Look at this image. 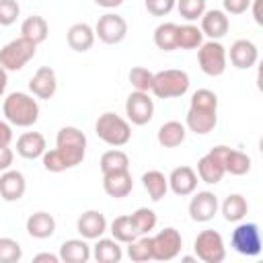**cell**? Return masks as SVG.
Listing matches in <instances>:
<instances>
[{
    "instance_id": "7402d4cb",
    "label": "cell",
    "mask_w": 263,
    "mask_h": 263,
    "mask_svg": "<svg viewBox=\"0 0 263 263\" xmlns=\"http://www.w3.org/2000/svg\"><path fill=\"white\" fill-rule=\"evenodd\" d=\"M103 189L109 197L113 199H121L127 197L134 189V179L129 171H121V173H109L103 175Z\"/></svg>"
},
{
    "instance_id": "74e56055",
    "label": "cell",
    "mask_w": 263,
    "mask_h": 263,
    "mask_svg": "<svg viewBox=\"0 0 263 263\" xmlns=\"http://www.w3.org/2000/svg\"><path fill=\"white\" fill-rule=\"evenodd\" d=\"M175 8L187 23H193V21H199L201 14L205 12V0H177Z\"/></svg>"
},
{
    "instance_id": "c3c4849f",
    "label": "cell",
    "mask_w": 263,
    "mask_h": 263,
    "mask_svg": "<svg viewBox=\"0 0 263 263\" xmlns=\"http://www.w3.org/2000/svg\"><path fill=\"white\" fill-rule=\"evenodd\" d=\"M97 6H103V8H117L123 4V0H95Z\"/></svg>"
},
{
    "instance_id": "7bdbcfd3",
    "label": "cell",
    "mask_w": 263,
    "mask_h": 263,
    "mask_svg": "<svg viewBox=\"0 0 263 263\" xmlns=\"http://www.w3.org/2000/svg\"><path fill=\"white\" fill-rule=\"evenodd\" d=\"M222 6L226 14H242L249 10L251 0H222Z\"/></svg>"
},
{
    "instance_id": "ba28073f",
    "label": "cell",
    "mask_w": 263,
    "mask_h": 263,
    "mask_svg": "<svg viewBox=\"0 0 263 263\" xmlns=\"http://www.w3.org/2000/svg\"><path fill=\"white\" fill-rule=\"evenodd\" d=\"M195 257L203 263H222L226 259V245L218 230H201L193 240Z\"/></svg>"
},
{
    "instance_id": "30bf717a",
    "label": "cell",
    "mask_w": 263,
    "mask_h": 263,
    "mask_svg": "<svg viewBox=\"0 0 263 263\" xmlns=\"http://www.w3.org/2000/svg\"><path fill=\"white\" fill-rule=\"evenodd\" d=\"M228 148H230V146H224V144L214 146L210 152H205V154L197 160V171H195V173H197L199 181H203V183H208V185H216V183H220V181L224 179V175H226L224 156H226Z\"/></svg>"
},
{
    "instance_id": "60d3db41",
    "label": "cell",
    "mask_w": 263,
    "mask_h": 263,
    "mask_svg": "<svg viewBox=\"0 0 263 263\" xmlns=\"http://www.w3.org/2000/svg\"><path fill=\"white\" fill-rule=\"evenodd\" d=\"M21 16V6L16 0H0V27H10Z\"/></svg>"
},
{
    "instance_id": "f907efd6",
    "label": "cell",
    "mask_w": 263,
    "mask_h": 263,
    "mask_svg": "<svg viewBox=\"0 0 263 263\" xmlns=\"http://www.w3.org/2000/svg\"><path fill=\"white\" fill-rule=\"evenodd\" d=\"M193 261H197V257H191V255H185L183 257V263H193Z\"/></svg>"
},
{
    "instance_id": "d6a6232c",
    "label": "cell",
    "mask_w": 263,
    "mask_h": 263,
    "mask_svg": "<svg viewBox=\"0 0 263 263\" xmlns=\"http://www.w3.org/2000/svg\"><path fill=\"white\" fill-rule=\"evenodd\" d=\"M101 173L103 175H109V173H121V171H129V156L119 150V148H113V150H107L103 156H101Z\"/></svg>"
},
{
    "instance_id": "ab89813d",
    "label": "cell",
    "mask_w": 263,
    "mask_h": 263,
    "mask_svg": "<svg viewBox=\"0 0 263 263\" xmlns=\"http://www.w3.org/2000/svg\"><path fill=\"white\" fill-rule=\"evenodd\" d=\"M23 259V247L10 236H0V263H18Z\"/></svg>"
},
{
    "instance_id": "7a4b0ae2",
    "label": "cell",
    "mask_w": 263,
    "mask_h": 263,
    "mask_svg": "<svg viewBox=\"0 0 263 263\" xmlns=\"http://www.w3.org/2000/svg\"><path fill=\"white\" fill-rule=\"evenodd\" d=\"M218 123V95L210 88H197L191 95L185 115V127L197 136L210 134Z\"/></svg>"
},
{
    "instance_id": "4316f807",
    "label": "cell",
    "mask_w": 263,
    "mask_h": 263,
    "mask_svg": "<svg viewBox=\"0 0 263 263\" xmlns=\"http://www.w3.org/2000/svg\"><path fill=\"white\" fill-rule=\"evenodd\" d=\"M92 259L99 263H119L123 259L121 242H117L113 236L111 238H97L92 247Z\"/></svg>"
},
{
    "instance_id": "b9f144b4",
    "label": "cell",
    "mask_w": 263,
    "mask_h": 263,
    "mask_svg": "<svg viewBox=\"0 0 263 263\" xmlns=\"http://www.w3.org/2000/svg\"><path fill=\"white\" fill-rule=\"evenodd\" d=\"M177 0H144L146 10L152 16H166L168 12H173Z\"/></svg>"
},
{
    "instance_id": "4dcf8cb0",
    "label": "cell",
    "mask_w": 263,
    "mask_h": 263,
    "mask_svg": "<svg viewBox=\"0 0 263 263\" xmlns=\"http://www.w3.org/2000/svg\"><path fill=\"white\" fill-rule=\"evenodd\" d=\"M109 232H111V236H113L117 242H121V245H127V242L136 240V238L140 236L138 230H136V226H134V222H132V216H129V214L117 216V218L111 222Z\"/></svg>"
},
{
    "instance_id": "d590c367",
    "label": "cell",
    "mask_w": 263,
    "mask_h": 263,
    "mask_svg": "<svg viewBox=\"0 0 263 263\" xmlns=\"http://www.w3.org/2000/svg\"><path fill=\"white\" fill-rule=\"evenodd\" d=\"M127 257L134 263L152 261V236L150 234H142L136 240L127 242Z\"/></svg>"
},
{
    "instance_id": "5b68a950",
    "label": "cell",
    "mask_w": 263,
    "mask_h": 263,
    "mask_svg": "<svg viewBox=\"0 0 263 263\" xmlns=\"http://www.w3.org/2000/svg\"><path fill=\"white\" fill-rule=\"evenodd\" d=\"M189 84H191L189 74L185 70L168 68V70L154 72L150 92L156 99H177V97H183L189 90Z\"/></svg>"
},
{
    "instance_id": "603a6c76",
    "label": "cell",
    "mask_w": 263,
    "mask_h": 263,
    "mask_svg": "<svg viewBox=\"0 0 263 263\" xmlns=\"http://www.w3.org/2000/svg\"><path fill=\"white\" fill-rule=\"evenodd\" d=\"M58 255L64 263H86L92 257V247L86 242V238H70L62 242Z\"/></svg>"
},
{
    "instance_id": "f35d334b",
    "label": "cell",
    "mask_w": 263,
    "mask_h": 263,
    "mask_svg": "<svg viewBox=\"0 0 263 263\" xmlns=\"http://www.w3.org/2000/svg\"><path fill=\"white\" fill-rule=\"evenodd\" d=\"M129 84L134 86V90H142V92H150L152 80H154V72H150L144 66H134L127 74Z\"/></svg>"
},
{
    "instance_id": "44dd1931",
    "label": "cell",
    "mask_w": 263,
    "mask_h": 263,
    "mask_svg": "<svg viewBox=\"0 0 263 263\" xmlns=\"http://www.w3.org/2000/svg\"><path fill=\"white\" fill-rule=\"evenodd\" d=\"M45 150H47V144H45L43 134L39 132H25L16 138V154L27 160L41 158Z\"/></svg>"
},
{
    "instance_id": "2e32d148",
    "label": "cell",
    "mask_w": 263,
    "mask_h": 263,
    "mask_svg": "<svg viewBox=\"0 0 263 263\" xmlns=\"http://www.w3.org/2000/svg\"><path fill=\"white\" fill-rule=\"evenodd\" d=\"M226 58L230 64L238 70H249L257 64L259 60V49L251 39H236L230 45V51H226Z\"/></svg>"
},
{
    "instance_id": "f1b7e54d",
    "label": "cell",
    "mask_w": 263,
    "mask_h": 263,
    "mask_svg": "<svg viewBox=\"0 0 263 263\" xmlns=\"http://www.w3.org/2000/svg\"><path fill=\"white\" fill-rule=\"evenodd\" d=\"M185 136H187V127L181 121H166L158 127L156 140L162 148H177L185 142Z\"/></svg>"
},
{
    "instance_id": "8d00e7d4",
    "label": "cell",
    "mask_w": 263,
    "mask_h": 263,
    "mask_svg": "<svg viewBox=\"0 0 263 263\" xmlns=\"http://www.w3.org/2000/svg\"><path fill=\"white\" fill-rule=\"evenodd\" d=\"M129 216H132V222H134V226H136V230H138L140 236L142 234H150L156 228L158 218H156V212L150 210V208H138Z\"/></svg>"
},
{
    "instance_id": "ac0fdd59",
    "label": "cell",
    "mask_w": 263,
    "mask_h": 263,
    "mask_svg": "<svg viewBox=\"0 0 263 263\" xmlns=\"http://www.w3.org/2000/svg\"><path fill=\"white\" fill-rule=\"evenodd\" d=\"M166 179H168V189H171L175 195H179V197L191 195V193L197 189V183H199V177H197L195 168H191V166H187V164L173 168Z\"/></svg>"
},
{
    "instance_id": "7dc6e473",
    "label": "cell",
    "mask_w": 263,
    "mask_h": 263,
    "mask_svg": "<svg viewBox=\"0 0 263 263\" xmlns=\"http://www.w3.org/2000/svg\"><path fill=\"white\" fill-rule=\"evenodd\" d=\"M35 263H41V261H47V263H60V255H51V253H39L33 257Z\"/></svg>"
},
{
    "instance_id": "52a82bcc",
    "label": "cell",
    "mask_w": 263,
    "mask_h": 263,
    "mask_svg": "<svg viewBox=\"0 0 263 263\" xmlns=\"http://www.w3.org/2000/svg\"><path fill=\"white\" fill-rule=\"evenodd\" d=\"M35 51H37V45L33 41H29L25 37H16L0 49V66L6 72L23 70L35 58Z\"/></svg>"
},
{
    "instance_id": "1f68e13d",
    "label": "cell",
    "mask_w": 263,
    "mask_h": 263,
    "mask_svg": "<svg viewBox=\"0 0 263 263\" xmlns=\"http://www.w3.org/2000/svg\"><path fill=\"white\" fill-rule=\"evenodd\" d=\"M203 43V33L197 25L185 23L177 27V49H197Z\"/></svg>"
},
{
    "instance_id": "e0dca14e",
    "label": "cell",
    "mask_w": 263,
    "mask_h": 263,
    "mask_svg": "<svg viewBox=\"0 0 263 263\" xmlns=\"http://www.w3.org/2000/svg\"><path fill=\"white\" fill-rule=\"evenodd\" d=\"M29 90L35 99H51L58 90V76H55V70L49 68V66H41L29 80Z\"/></svg>"
},
{
    "instance_id": "9c48e42d",
    "label": "cell",
    "mask_w": 263,
    "mask_h": 263,
    "mask_svg": "<svg viewBox=\"0 0 263 263\" xmlns=\"http://www.w3.org/2000/svg\"><path fill=\"white\" fill-rule=\"evenodd\" d=\"M197 64L201 68L203 74L208 76H222L226 72V47L216 41V39H208L197 47Z\"/></svg>"
},
{
    "instance_id": "8fae6325",
    "label": "cell",
    "mask_w": 263,
    "mask_h": 263,
    "mask_svg": "<svg viewBox=\"0 0 263 263\" xmlns=\"http://www.w3.org/2000/svg\"><path fill=\"white\" fill-rule=\"evenodd\" d=\"M181 247H183V238H181L179 230L173 226H166L152 236V259L154 261H173L175 257H179Z\"/></svg>"
},
{
    "instance_id": "f6af8a7d",
    "label": "cell",
    "mask_w": 263,
    "mask_h": 263,
    "mask_svg": "<svg viewBox=\"0 0 263 263\" xmlns=\"http://www.w3.org/2000/svg\"><path fill=\"white\" fill-rule=\"evenodd\" d=\"M12 142V125L8 121H0V148L10 146Z\"/></svg>"
},
{
    "instance_id": "5bb4252c",
    "label": "cell",
    "mask_w": 263,
    "mask_h": 263,
    "mask_svg": "<svg viewBox=\"0 0 263 263\" xmlns=\"http://www.w3.org/2000/svg\"><path fill=\"white\" fill-rule=\"evenodd\" d=\"M191 201H189V218L193 222H210L216 214H218V208H220V201L218 197L212 193V191H193L191 193Z\"/></svg>"
},
{
    "instance_id": "6da1fadb",
    "label": "cell",
    "mask_w": 263,
    "mask_h": 263,
    "mask_svg": "<svg viewBox=\"0 0 263 263\" xmlns=\"http://www.w3.org/2000/svg\"><path fill=\"white\" fill-rule=\"evenodd\" d=\"M86 156V136L74 125H66L55 136V148L45 150L41 156L43 168L49 173H64L78 166Z\"/></svg>"
},
{
    "instance_id": "8992f818",
    "label": "cell",
    "mask_w": 263,
    "mask_h": 263,
    "mask_svg": "<svg viewBox=\"0 0 263 263\" xmlns=\"http://www.w3.org/2000/svg\"><path fill=\"white\" fill-rule=\"evenodd\" d=\"M230 247L242 257H259L263 251L259 226L255 222H236V228L230 234Z\"/></svg>"
},
{
    "instance_id": "e575fe53",
    "label": "cell",
    "mask_w": 263,
    "mask_h": 263,
    "mask_svg": "<svg viewBox=\"0 0 263 263\" xmlns=\"http://www.w3.org/2000/svg\"><path fill=\"white\" fill-rule=\"evenodd\" d=\"M177 23H160L154 29V45L162 51L177 49Z\"/></svg>"
},
{
    "instance_id": "f546056e",
    "label": "cell",
    "mask_w": 263,
    "mask_h": 263,
    "mask_svg": "<svg viewBox=\"0 0 263 263\" xmlns=\"http://www.w3.org/2000/svg\"><path fill=\"white\" fill-rule=\"evenodd\" d=\"M142 185H144V189H146V193H148V197L152 201H160L166 195V191H168V179H166V175L160 173V171H156V168L146 171L142 175Z\"/></svg>"
},
{
    "instance_id": "83f0119b",
    "label": "cell",
    "mask_w": 263,
    "mask_h": 263,
    "mask_svg": "<svg viewBox=\"0 0 263 263\" xmlns=\"http://www.w3.org/2000/svg\"><path fill=\"white\" fill-rule=\"evenodd\" d=\"M49 35V25L41 14H31L21 23V37L33 41L35 45L43 43Z\"/></svg>"
},
{
    "instance_id": "277c9868",
    "label": "cell",
    "mask_w": 263,
    "mask_h": 263,
    "mask_svg": "<svg viewBox=\"0 0 263 263\" xmlns=\"http://www.w3.org/2000/svg\"><path fill=\"white\" fill-rule=\"evenodd\" d=\"M95 134L107 146L121 148V146H125L132 140V125L121 115L111 113V111H105L103 115H99V119L95 123Z\"/></svg>"
},
{
    "instance_id": "ffe728a7",
    "label": "cell",
    "mask_w": 263,
    "mask_h": 263,
    "mask_svg": "<svg viewBox=\"0 0 263 263\" xmlns=\"http://www.w3.org/2000/svg\"><path fill=\"white\" fill-rule=\"evenodd\" d=\"M27 191V181L21 171L8 168L0 173V197L4 201H18Z\"/></svg>"
},
{
    "instance_id": "3957f363",
    "label": "cell",
    "mask_w": 263,
    "mask_h": 263,
    "mask_svg": "<svg viewBox=\"0 0 263 263\" xmlns=\"http://www.w3.org/2000/svg\"><path fill=\"white\" fill-rule=\"evenodd\" d=\"M2 113H4V119L10 125L31 127L39 119V103L33 95L23 92V90H14L4 99Z\"/></svg>"
},
{
    "instance_id": "d4e9b609",
    "label": "cell",
    "mask_w": 263,
    "mask_h": 263,
    "mask_svg": "<svg viewBox=\"0 0 263 263\" xmlns=\"http://www.w3.org/2000/svg\"><path fill=\"white\" fill-rule=\"evenodd\" d=\"M25 228H27L29 236H33L37 240H43V238L53 236V232H55V218L49 212H35V214H31L27 218Z\"/></svg>"
},
{
    "instance_id": "cb8c5ba5",
    "label": "cell",
    "mask_w": 263,
    "mask_h": 263,
    "mask_svg": "<svg viewBox=\"0 0 263 263\" xmlns=\"http://www.w3.org/2000/svg\"><path fill=\"white\" fill-rule=\"evenodd\" d=\"M95 39H97L95 29L88 23H74L66 33V41H68L70 49H74L78 53L88 51L95 45Z\"/></svg>"
},
{
    "instance_id": "681fc988",
    "label": "cell",
    "mask_w": 263,
    "mask_h": 263,
    "mask_svg": "<svg viewBox=\"0 0 263 263\" xmlns=\"http://www.w3.org/2000/svg\"><path fill=\"white\" fill-rule=\"evenodd\" d=\"M6 84H8V72L0 66V97L4 95V90H6Z\"/></svg>"
},
{
    "instance_id": "bcb514c9",
    "label": "cell",
    "mask_w": 263,
    "mask_h": 263,
    "mask_svg": "<svg viewBox=\"0 0 263 263\" xmlns=\"http://www.w3.org/2000/svg\"><path fill=\"white\" fill-rule=\"evenodd\" d=\"M261 6H263V0H251V6L253 8V18L257 25H263V14H261Z\"/></svg>"
},
{
    "instance_id": "836d02e7",
    "label": "cell",
    "mask_w": 263,
    "mask_h": 263,
    "mask_svg": "<svg viewBox=\"0 0 263 263\" xmlns=\"http://www.w3.org/2000/svg\"><path fill=\"white\" fill-rule=\"evenodd\" d=\"M224 168L228 175H234V177H242L251 171V156L240 152V150H234V148H228L226 156H224Z\"/></svg>"
},
{
    "instance_id": "9a60e30c",
    "label": "cell",
    "mask_w": 263,
    "mask_h": 263,
    "mask_svg": "<svg viewBox=\"0 0 263 263\" xmlns=\"http://www.w3.org/2000/svg\"><path fill=\"white\" fill-rule=\"evenodd\" d=\"M109 224H107V218L105 214H101L99 210H86L78 216L76 220V230L82 238L86 240H97L101 238L105 232H107Z\"/></svg>"
},
{
    "instance_id": "4fadbf2b",
    "label": "cell",
    "mask_w": 263,
    "mask_h": 263,
    "mask_svg": "<svg viewBox=\"0 0 263 263\" xmlns=\"http://www.w3.org/2000/svg\"><path fill=\"white\" fill-rule=\"evenodd\" d=\"M125 115L127 121L134 125H146L150 123V119L154 117V101L148 92L142 90H134L129 92L127 101H125Z\"/></svg>"
},
{
    "instance_id": "484cf974",
    "label": "cell",
    "mask_w": 263,
    "mask_h": 263,
    "mask_svg": "<svg viewBox=\"0 0 263 263\" xmlns=\"http://www.w3.org/2000/svg\"><path fill=\"white\" fill-rule=\"evenodd\" d=\"M218 210L222 212L226 222H234L236 224V222H240L249 214V201L240 193H230V195L224 197V201L220 203Z\"/></svg>"
},
{
    "instance_id": "7c38bea8",
    "label": "cell",
    "mask_w": 263,
    "mask_h": 263,
    "mask_svg": "<svg viewBox=\"0 0 263 263\" xmlns=\"http://www.w3.org/2000/svg\"><path fill=\"white\" fill-rule=\"evenodd\" d=\"M92 29H95V37H99V41H103L107 45H117L127 35V21L121 14L105 12L103 16H99V21Z\"/></svg>"
},
{
    "instance_id": "ee69618b",
    "label": "cell",
    "mask_w": 263,
    "mask_h": 263,
    "mask_svg": "<svg viewBox=\"0 0 263 263\" xmlns=\"http://www.w3.org/2000/svg\"><path fill=\"white\" fill-rule=\"evenodd\" d=\"M12 162H14V152L10 146H2L0 148V173L12 168Z\"/></svg>"
},
{
    "instance_id": "d6986e66",
    "label": "cell",
    "mask_w": 263,
    "mask_h": 263,
    "mask_svg": "<svg viewBox=\"0 0 263 263\" xmlns=\"http://www.w3.org/2000/svg\"><path fill=\"white\" fill-rule=\"evenodd\" d=\"M199 23H201V25H199L201 33H203L208 39H216V41H220V39L228 33V29H230V18H228V14H226L224 10H218V8L205 10V12L201 14Z\"/></svg>"
}]
</instances>
